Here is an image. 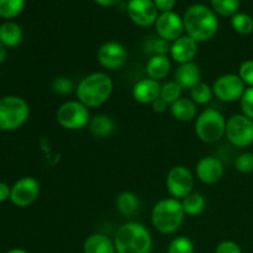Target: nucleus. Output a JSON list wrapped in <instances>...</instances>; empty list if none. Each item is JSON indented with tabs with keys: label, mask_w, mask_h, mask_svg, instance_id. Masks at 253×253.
Masks as SVG:
<instances>
[{
	"label": "nucleus",
	"mask_w": 253,
	"mask_h": 253,
	"mask_svg": "<svg viewBox=\"0 0 253 253\" xmlns=\"http://www.w3.org/2000/svg\"><path fill=\"white\" fill-rule=\"evenodd\" d=\"M187 35L199 43L211 40L219 29V20L214 10L204 4L189 6L183 16Z\"/></svg>",
	"instance_id": "nucleus-1"
},
{
	"label": "nucleus",
	"mask_w": 253,
	"mask_h": 253,
	"mask_svg": "<svg viewBox=\"0 0 253 253\" xmlns=\"http://www.w3.org/2000/svg\"><path fill=\"white\" fill-rule=\"evenodd\" d=\"M114 90V82L108 73L94 72L84 77L76 89L77 100L86 108H99L110 99Z\"/></svg>",
	"instance_id": "nucleus-2"
},
{
	"label": "nucleus",
	"mask_w": 253,
	"mask_h": 253,
	"mask_svg": "<svg viewBox=\"0 0 253 253\" xmlns=\"http://www.w3.org/2000/svg\"><path fill=\"white\" fill-rule=\"evenodd\" d=\"M114 242L116 253H151L153 245L147 227L136 221L121 225L116 231Z\"/></svg>",
	"instance_id": "nucleus-3"
},
{
	"label": "nucleus",
	"mask_w": 253,
	"mask_h": 253,
	"mask_svg": "<svg viewBox=\"0 0 253 253\" xmlns=\"http://www.w3.org/2000/svg\"><path fill=\"white\" fill-rule=\"evenodd\" d=\"M185 212L182 202L174 198H166L156 203L151 211L152 226L162 235L174 234L184 221Z\"/></svg>",
	"instance_id": "nucleus-4"
},
{
	"label": "nucleus",
	"mask_w": 253,
	"mask_h": 253,
	"mask_svg": "<svg viewBox=\"0 0 253 253\" xmlns=\"http://www.w3.org/2000/svg\"><path fill=\"white\" fill-rule=\"evenodd\" d=\"M226 121L221 111L214 108H207L195 119V133L203 142L215 143L225 136Z\"/></svg>",
	"instance_id": "nucleus-5"
},
{
	"label": "nucleus",
	"mask_w": 253,
	"mask_h": 253,
	"mask_svg": "<svg viewBox=\"0 0 253 253\" xmlns=\"http://www.w3.org/2000/svg\"><path fill=\"white\" fill-rule=\"evenodd\" d=\"M30 116V106L24 98L6 95L0 98V130L14 131L21 127Z\"/></svg>",
	"instance_id": "nucleus-6"
},
{
	"label": "nucleus",
	"mask_w": 253,
	"mask_h": 253,
	"mask_svg": "<svg viewBox=\"0 0 253 253\" xmlns=\"http://www.w3.org/2000/svg\"><path fill=\"white\" fill-rule=\"evenodd\" d=\"M56 120L59 126L69 131L82 130L90 121L89 108L79 100L64 101L59 105L56 113Z\"/></svg>",
	"instance_id": "nucleus-7"
},
{
	"label": "nucleus",
	"mask_w": 253,
	"mask_h": 253,
	"mask_svg": "<svg viewBox=\"0 0 253 253\" xmlns=\"http://www.w3.org/2000/svg\"><path fill=\"white\" fill-rule=\"evenodd\" d=\"M225 136L235 147H249L253 143V120L244 114L230 116L226 121Z\"/></svg>",
	"instance_id": "nucleus-8"
},
{
	"label": "nucleus",
	"mask_w": 253,
	"mask_h": 253,
	"mask_svg": "<svg viewBox=\"0 0 253 253\" xmlns=\"http://www.w3.org/2000/svg\"><path fill=\"white\" fill-rule=\"evenodd\" d=\"M214 96L224 103H234V101L241 100L246 84L242 82L239 74L226 73L217 77L211 85Z\"/></svg>",
	"instance_id": "nucleus-9"
},
{
	"label": "nucleus",
	"mask_w": 253,
	"mask_h": 253,
	"mask_svg": "<svg viewBox=\"0 0 253 253\" xmlns=\"http://www.w3.org/2000/svg\"><path fill=\"white\" fill-rule=\"evenodd\" d=\"M166 185L170 198L182 200L193 192L194 175L184 166H175L168 172Z\"/></svg>",
	"instance_id": "nucleus-10"
},
{
	"label": "nucleus",
	"mask_w": 253,
	"mask_h": 253,
	"mask_svg": "<svg viewBox=\"0 0 253 253\" xmlns=\"http://www.w3.org/2000/svg\"><path fill=\"white\" fill-rule=\"evenodd\" d=\"M41 187L36 178L22 177L11 187L10 202L17 208H27L39 199Z\"/></svg>",
	"instance_id": "nucleus-11"
},
{
	"label": "nucleus",
	"mask_w": 253,
	"mask_h": 253,
	"mask_svg": "<svg viewBox=\"0 0 253 253\" xmlns=\"http://www.w3.org/2000/svg\"><path fill=\"white\" fill-rule=\"evenodd\" d=\"M127 49L118 41H108L101 44L96 53L99 64L108 71H116L127 62Z\"/></svg>",
	"instance_id": "nucleus-12"
},
{
	"label": "nucleus",
	"mask_w": 253,
	"mask_h": 253,
	"mask_svg": "<svg viewBox=\"0 0 253 253\" xmlns=\"http://www.w3.org/2000/svg\"><path fill=\"white\" fill-rule=\"evenodd\" d=\"M155 27L160 39L168 42H174L175 40L183 36L184 22H183V17H180L177 12L168 11L158 15Z\"/></svg>",
	"instance_id": "nucleus-13"
},
{
	"label": "nucleus",
	"mask_w": 253,
	"mask_h": 253,
	"mask_svg": "<svg viewBox=\"0 0 253 253\" xmlns=\"http://www.w3.org/2000/svg\"><path fill=\"white\" fill-rule=\"evenodd\" d=\"M157 7L153 0H130L127 4V14L137 26H151L157 20Z\"/></svg>",
	"instance_id": "nucleus-14"
},
{
	"label": "nucleus",
	"mask_w": 253,
	"mask_h": 253,
	"mask_svg": "<svg viewBox=\"0 0 253 253\" xmlns=\"http://www.w3.org/2000/svg\"><path fill=\"white\" fill-rule=\"evenodd\" d=\"M225 172L224 163L221 160L214 156H205L199 162L197 163L195 167V173H197L198 179L202 183L208 185L216 184L220 182Z\"/></svg>",
	"instance_id": "nucleus-15"
},
{
	"label": "nucleus",
	"mask_w": 253,
	"mask_h": 253,
	"mask_svg": "<svg viewBox=\"0 0 253 253\" xmlns=\"http://www.w3.org/2000/svg\"><path fill=\"white\" fill-rule=\"evenodd\" d=\"M198 54V42L189 37L188 35H183L170 44L169 56L175 63L183 64L194 61Z\"/></svg>",
	"instance_id": "nucleus-16"
},
{
	"label": "nucleus",
	"mask_w": 253,
	"mask_h": 253,
	"mask_svg": "<svg viewBox=\"0 0 253 253\" xmlns=\"http://www.w3.org/2000/svg\"><path fill=\"white\" fill-rule=\"evenodd\" d=\"M160 82L151 78H142L132 86V98L140 104H152L161 95Z\"/></svg>",
	"instance_id": "nucleus-17"
},
{
	"label": "nucleus",
	"mask_w": 253,
	"mask_h": 253,
	"mask_svg": "<svg viewBox=\"0 0 253 253\" xmlns=\"http://www.w3.org/2000/svg\"><path fill=\"white\" fill-rule=\"evenodd\" d=\"M174 81L182 86L183 90H190L202 82V69L194 61L179 64L175 69Z\"/></svg>",
	"instance_id": "nucleus-18"
},
{
	"label": "nucleus",
	"mask_w": 253,
	"mask_h": 253,
	"mask_svg": "<svg viewBox=\"0 0 253 253\" xmlns=\"http://www.w3.org/2000/svg\"><path fill=\"white\" fill-rule=\"evenodd\" d=\"M89 132L96 138H108L115 132V121L105 114H98V115L90 118L88 124Z\"/></svg>",
	"instance_id": "nucleus-19"
},
{
	"label": "nucleus",
	"mask_w": 253,
	"mask_h": 253,
	"mask_svg": "<svg viewBox=\"0 0 253 253\" xmlns=\"http://www.w3.org/2000/svg\"><path fill=\"white\" fill-rule=\"evenodd\" d=\"M84 253H116L114 240L104 234H91L83 245Z\"/></svg>",
	"instance_id": "nucleus-20"
},
{
	"label": "nucleus",
	"mask_w": 253,
	"mask_h": 253,
	"mask_svg": "<svg viewBox=\"0 0 253 253\" xmlns=\"http://www.w3.org/2000/svg\"><path fill=\"white\" fill-rule=\"evenodd\" d=\"M170 68H172V62L169 57L153 54L146 64V73L148 78L160 82L169 74Z\"/></svg>",
	"instance_id": "nucleus-21"
},
{
	"label": "nucleus",
	"mask_w": 253,
	"mask_h": 253,
	"mask_svg": "<svg viewBox=\"0 0 253 253\" xmlns=\"http://www.w3.org/2000/svg\"><path fill=\"white\" fill-rule=\"evenodd\" d=\"M170 114L178 121L188 123L197 119L198 105L190 98H180L169 106Z\"/></svg>",
	"instance_id": "nucleus-22"
},
{
	"label": "nucleus",
	"mask_w": 253,
	"mask_h": 253,
	"mask_svg": "<svg viewBox=\"0 0 253 253\" xmlns=\"http://www.w3.org/2000/svg\"><path fill=\"white\" fill-rule=\"evenodd\" d=\"M116 208L119 212L125 217H133L138 214L141 209L140 198L132 192H123L116 198Z\"/></svg>",
	"instance_id": "nucleus-23"
},
{
	"label": "nucleus",
	"mask_w": 253,
	"mask_h": 253,
	"mask_svg": "<svg viewBox=\"0 0 253 253\" xmlns=\"http://www.w3.org/2000/svg\"><path fill=\"white\" fill-rule=\"evenodd\" d=\"M0 41L6 48H14L22 41V29L14 21H6L0 25Z\"/></svg>",
	"instance_id": "nucleus-24"
},
{
	"label": "nucleus",
	"mask_w": 253,
	"mask_h": 253,
	"mask_svg": "<svg viewBox=\"0 0 253 253\" xmlns=\"http://www.w3.org/2000/svg\"><path fill=\"white\" fill-rule=\"evenodd\" d=\"M183 210L188 216H198L207 208V200L200 193H190L189 195L180 200Z\"/></svg>",
	"instance_id": "nucleus-25"
},
{
	"label": "nucleus",
	"mask_w": 253,
	"mask_h": 253,
	"mask_svg": "<svg viewBox=\"0 0 253 253\" xmlns=\"http://www.w3.org/2000/svg\"><path fill=\"white\" fill-rule=\"evenodd\" d=\"M190 99L194 101L197 105H207L211 101L214 93H212V88L209 84L200 82L197 85L193 86L190 89Z\"/></svg>",
	"instance_id": "nucleus-26"
},
{
	"label": "nucleus",
	"mask_w": 253,
	"mask_h": 253,
	"mask_svg": "<svg viewBox=\"0 0 253 253\" xmlns=\"http://www.w3.org/2000/svg\"><path fill=\"white\" fill-rule=\"evenodd\" d=\"M182 86H180L175 81H170L161 86L160 98H162L163 100L170 106L173 103H175V101L179 100V99L182 98Z\"/></svg>",
	"instance_id": "nucleus-27"
},
{
	"label": "nucleus",
	"mask_w": 253,
	"mask_h": 253,
	"mask_svg": "<svg viewBox=\"0 0 253 253\" xmlns=\"http://www.w3.org/2000/svg\"><path fill=\"white\" fill-rule=\"evenodd\" d=\"M232 29L240 35H250L253 31V19L246 12H237L231 17Z\"/></svg>",
	"instance_id": "nucleus-28"
},
{
	"label": "nucleus",
	"mask_w": 253,
	"mask_h": 253,
	"mask_svg": "<svg viewBox=\"0 0 253 253\" xmlns=\"http://www.w3.org/2000/svg\"><path fill=\"white\" fill-rule=\"evenodd\" d=\"M211 6L215 12L221 16H234L240 9V0H211Z\"/></svg>",
	"instance_id": "nucleus-29"
},
{
	"label": "nucleus",
	"mask_w": 253,
	"mask_h": 253,
	"mask_svg": "<svg viewBox=\"0 0 253 253\" xmlns=\"http://www.w3.org/2000/svg\"><path fill=\"white\" fill-rule=\"evenodd\" d=\"M25 0H0V16L12 19L22 11Z\"/></svg>",
	"instance_id": "nucleus-30"
},
{
	"label": "nucleus",
	"mask_w": 253,
	"mask_h": 253,
	"mask_svg": "<svg viewBox=\"0 0 253 253\" xmlns=\"http://www.w3.org/2000/svg\"><path fill=\"white\" fill-rule=\"evenodd\" d=\"M195 247L188 236H178L170 241L168 253H194Z\"/></svg>",
	"instance_id": "nucleus-31"
},
{
	"label": "nucleus",
	"mask_w": 253,
	"mask_h": 253,
	"mask_svg": "<svg viewBox=\"0 0 253 253\" xmlns=\"http://www.w3.org/2000/svg\"><path fill=\"white\" fill-rule=\"evenodd\" d=\"M77 89V85L74 82L68 77H57L53 82H52V91L57 95L66 96L73 93Z\"/></svg>",
	"instance_id": "nucleus-32"
},
{
	"label": "nucleus",
	"mask_w": 253,
	"mask_h": 253,
	"mask_svg": "<svg viewBox=\"0 0 253 253\" xmlns=\"http://www.w3.org/2000/svg\"><path fill=\"white\" fill-rule=\"evenodd\" d=\"M235 167L240 173L249 174L253 172V152H244L235 160Z\"/></svg>",
	"instance_id": "nucleus-33"
},
{
	"label": "nucleus",
	"mask_w": 253,
	"mask_h": 253,
	"mask_svg": "<svg viewBox=\"0 0 253 253\" xmlns=\"http://www.w3.org/2000/svg\"><path fill=\"white\" fill-rule=\"evenodd\" d=\"M240 106H241L242 114L253 120V86L246 88L241 100H240Z\"/></svg>",
	"instance_id": "nucleus-34"
},
{
	"label": "nucleus",
	"mask_w": 253,
	"mask_h": 253,
	"mask_svg": "<svg viewBox=\"0 0 253 253\" xmlns=\"http://www.w3.org/2000/svg\"><path fill=\"white\" fill-rule=\"evenodd\" d=\"M239 77L246 85L253 86V59L242 62L239 68Z\"/></svg>",
	"instance_id": "nucleus-35"
},
{
	"label": "nucleus",
	"mask_w": 253,
	"mask_h": 253,
	"mask_svg": "<svg viewBox=\"0 0 253 253\" xmlns=\"http://www.w3.org/2000/svg\"><path fill=\"white\" fill-rule=\"evenodd\" d=\"M152 52L158 56H168L170 52V43L163 39H157L152 42Z\"/></svg>",
	"instance_id": "nucleus-36"
},
{
	"label": "nucleus",
	"mask_w": 253,
	"mask_h": 253,
	"mask_svg": "<svg viewBox=\"0 0 253 253\" xmlns=\"http://www.w3.org/2000/svg\"><path fill=\"white\" fill-rule=\"evenodd\" d=\"M215 253H242V250L236 242L226 240V241H221L217 245Z\"/></svg>",
	"instance_id": "nucleus-37"
},
{
	"label": "nucleus",
	"mask_w": 253,
	"mask_h": 253,
	"mask_svg": "<svg viewBox=\"0 0 253 253\" xmlns=\"http://www.w3.org/2000/svg\"><path fill=\"white\" fill-rule=\"evenodd\" d=\"M157 10L162 12L172 11L175 5V0H153Z\"/></svg>",
	"instance_id": "nucleus-38"
},
{
	"label": "nucleus",
	"mask_w": 253,
	"mask_h": 253,
	"mask_svg": "<svg viewBox=\"0 0 253 253\" xmlns=\"http://www.w3.org/2000/svg\"><path fill=\"white\" fill-rule=\"evenodd\" d=\"M11 195V187L4 182H0V203H4L6 200H10Z\"/></svg>",
	"instance_id": "nucleus-39"
},
{
	"label": "nucleus",
	"mask_w": 253,
	"mask_h": 253,
	"mask_svg": "<svg viewBox=\"0 0 253 253\" xmlns=\"http://www.w3.org/2000/svg\"><path fill=\"white\" fill-rule=\"evenodd\" d=\"M151 105H152L153 111H156V113H165V111H167L168 106H169L162 98H158Z\"/></svg>",
	"instance_id": "nucleus-40"
},
{
	"label": "nucleus",
	"mask_w": 253,
	"mask_h": 253,
	"mask_svg": "<svg viewBox=\"0 0 253 253\" xmlns=\"http://www.w3.org/2000/svg\"><path fill=\"white\" fill-rule=\"evenodd\" d=\"M96 4L101 5V6H114L118 2H120L121 0H94Z\"/></svg>",
	"instance_id": "nucleus-41"
},
{
	"label": "nucleus",
	"mask_w": 253,
	"mask_h": 253,
	"mask_svg": "<svg viewBox=\"0 0 253 253\" xmlns=\"http://www.w3.org/2000/svg\"><path fill=\"white\" fill-rule=\"evenodd\" d=\"M6 47L2 44V42L0 41V63H2V62L5 61V58H6Z\"/></svg>",
	"instance_id": "nucleus-42"
},
{
	"label": "nucleus",
	"mask_w": 253,
	"mask_h": 253,
	"mask_svg": "<svg viewBox=\"0 0 253 253\" xmlns=\"http://www.w3.org/2000/svg\"><path fill=\"white\" fill-rule=\"evenodd\" d=\"M6 253H29V252L25 251V250H22V249H12V250H10V251H7Z\"/></svg>",
	"instance_id": "nucleus-43"
}]
</instances>
